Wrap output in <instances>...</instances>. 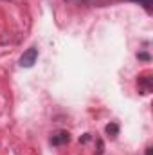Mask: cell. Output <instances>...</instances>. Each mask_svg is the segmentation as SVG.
Instances as JSON below:
<instances>
[{"instance_id":"9","label":"cell","mask_w":153,"mask_h":155,"mask_svg":"<svg viewBox=\"0 0 153 155\" xmlns=\"http://www.w3.org/2000/svg\"><path fill=\"white\" fill-rule=\"evenodd\" d=\"M88 139H90V134H85L83 137H79V143H86Z\"/></svg>"},{"instance_id":"3","label":"cell","mask_w":153,"mask_h":155,"mask_svg":"<svg viewBox=\"0 0 153 155\" xmlns=\"http://www.w3.org/2000/svg\"><path fill=\"white\" fill-rule=\"evenodd\" d=\"M139 88H141V94H150L151 92V78H150L148 72L139 78Z\"/></svg>"},{"instance_id":"11","label":"cell","mask_w":153,"mask_h":155,"mask_svg":"<svg viewBox=\"0 0 153 155\" xmlns=\"http://www.w3.org/2000/svg\"><path fill=\"white\" fill-rule=\"evenodd\" d=\"M5 2H9V0H5Z\"/></svg>"},{"instance_id":"6","label":"cell","mask_w":153,"mask_h":155,"mask_svg":"<svg viewBox=\"0 0 153 155\" xmlns=\"http://www.w3.org/2000/svg\"><path fill=\"white\" fill-rule=\"evenodd\" d=\"M67 4H74V5H85V4H88V2H92V0H65Z\"/></svg>"},{"instance_id":"1","label":"cell","mask_w":153,"mask_h":155,"mask_svg":"<svg viewBox=\"0 0 153 155\" xmlns=\"http://www.w3.org/2000/svg\"><path fill=\"white\" fill-rule=\"evenodd\" d=\"M38 60V49L36 47H29L22 56H20V67L24 69H31Z\"/></svg>"},{"instance_id":"5","label":"cell","mask_w":153,"mask_h":155,"mask_svg":"<svg viewBox=\"0 0 153 155\" xmlns=\"http://www.w3.org/2000/svg\"><path fill=\"white\" fill-rule=\"evenodd\" d=\"M132 2H135V4H139V5H142L148 13H151V11H153V0H132Z\"/></svg>"},{"instance_id":"10","label":"cell","mask_w":153,"mask_h":155,"mask_svg":"<svg viewBox=\"0 0 153 155\" xmlns=\"http://www.w3.org/2000/svg\"><path fill=\"white\" fill-rule=\"evenodd\" d=\"M146 155H153V148H151V146H148V148H146Z\"/></svg>"},{"instance_id":"4","label":"cell","mask_w":153,"mask_h":155,"mask_svg":"<svg viewBox=\"0 0 153 155\" xmlns=\"http://www.w3.org/2000/svg\"><path fill=\"white\" fill-rule=\"evenodd\" d=\"M105 130H106V135L112 137V139H115V137L119 135V124H117V123H108Z\"/></svg>"},{"instance_id":"2","label":"cell","mask_w":153,"mask_h":155,"mask_svg":"<svg viewBox=\"0 0 153 155\" xmlns=\"http://www.w3.org/2000/svg\"><path fill=\"white\" fill-rule=\"evenodd\" d=\"M70 141V134L69 132H58V134H54L52 137H50V144L52 146H63V144H67Z\"/></svg>"},{"instance_id":"8","label":"cell","mask_w":153,"mask_h":155,"mask_svg":"<svg viewBox=\"0 0 153 155\" xmlns=\"http://www.w3.org/2000/svg\"><path fill=\"white\" fill-rule=\"evenodd\" d=\"M103 152H105V146H103V141L99 139V141H97V150H96V153H97V155H101Z\"/></svg>"},{"instance_id":"7","label":"cell","mask_w":153,"mask_h":155,"mask_svg":"<svg viewBox=\"0 0 153 155\" xmlns=\"http://www.w3.org/2000/svg\"><path fill=\"white\" fill-rule=\"evenodd\" d=\"M137 58L142 60V61H150V60H151V56H150L148 52H137Z\"/></svg>"}]
</instances>
